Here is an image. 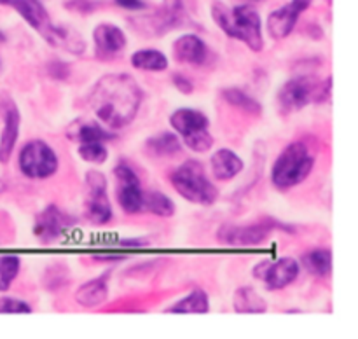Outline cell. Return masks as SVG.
<instances>
[{
  "label": "cell",
  "instance_id": "5b68a950",
  "mask_svg": "<svg viewBox=\"0 0 358 339\" xmlns=\"http://www.w3.org/2000/svg\"><path fill=\"white\" fill-rule=\"evenodd\" d=\"M170 182L182 198L194 205L210 206L217 201L219 196V191L199 161H185L177 170L171 171Z\"/></svg>",
  "mask_w": 358,
  "mask_h": 339
},
{
  "label": "cell",
  "instance_id": "836d02e7",
  "mask_svg": "<svg viewBox=\"0 0 358 339\" xmlns=\"http://www.w3.org/2000/svg\"><path fill=\"white\" fill-rule=\"evenodd\" d=\"M65 7L77 14H90L91 10L96 9V3L90 2V0H70L65 3Z\"/></svg>",
  "mask_w": 358,
  "mask_h": 339
},
{
  "label": "cell",
  "instance_id": "1f68e13d",
  "mask_svg": "<svg viewBox=\"0 0 358 339\" xmlns=\"http://www.w3.org/2000/svg\"><path fill=\"white\" fill-rule=\"evenodd\" d=\"M79 156L83 157L84 161L93 164H103L105 161L108 159V150L107 147L103 145V142H90V143H83L79 147Z\"/></svg>",
  "mask_w": 358,
  "mask_h": 339
},
{
  "label": "cell",
  "instance_id": "ab89813d",
  "mask_svg": "<svg viewBox=\"0 0 358 339\" xmlns=\"http://www.w3.org/2000/svg\"><path fill=\"white\" fill-rule=\"evenodd\" d=\"M10 0H0V6H9Z\"/></svg>",
  "mask_w": 358,
  "mask_h": 339
},
{
  "label": "cell",
  "instance_id": "e575fe53",
  "mask_svg": "<svg viewBox=\"0 0 358 339\" xmlns=\"http://www.w3.org/2000/svg\"><path fill=\"white\" fill-rule=\"evenodd\" d=\"M171 80H173V86L177 87L180 93L191 94L192 91H194V86H192L191 79H187V77L182 75V73H175V75L171 77Z\"/></svg>",
  "mask_w": 358,
  "mask_h": 339
},
{
  "label": "cell",
  "instance_id": "52a82bcc",
  "mask_svg": "<svg viewBox=\"0 0 358 339\" xmlns=\"http://www.w3.org/2000/svg\"><path fill=\"white\" fill-rule=\"evenodd\" d=\"M17 164L24 177L34 178V180H44L58 171L59 159L55 149L44 140H31V142L24 143V147L21 149Z\"/></svg>",
  "mask_w": 358,
  "mask_h": 339
},
{
  "label": "cell",
  "instance_id": "4fadbf2b",
  "mask_svg": "<svg viewBox=\"0 0 358 339\" xmlns=\"http://www.w3.org/2000/svg\"><path fill=\"white\" fill-rule=\"evenodd\" d=\"M94 41V55L98 59L103 62H110L115 59L128 45V38L126 34L112 23H101L94 28L93 31Z\"/></svg>",
  "mask_w": 358,
  "mask_h": 339
},
{
  "label": "cell",
  "instance_id": "30bf717a",
  "mask_svg": "<svg viewBox=\"0 0 358 339\" xmlns=\"http://www.w3.org/2000/svg\"><path fill=\"white\" fill-rule=\"evenodd\" d=\"M299 262L292 257H280L276 261H261L254 268V278L264 282L268 290H282L296 282L299 276Z\"/></svg>",
  "mask_w": 358,
  "mask_h": 339
},
{
  "label": "cell",
  "instance_id": "e0dca14e",
  "mask_svg": "<svg viewBox=\"0 0 358 339\" xmlns=\"http://www.w3.org/2000/svg\"><path fill=\"white\" fill-rule=\"evenodd\" d=\"M173 56L180 63L203 65L208 58V48L201 37L194 34H185L173 42Z\"/></svg>",
  "mask_w": 358,
  "mask_h": 339
},
{
  "label": "cell",
  "instance_id": "4316f807",
  "mask_svg": "<svg viewBox=\"0 0 358 339\" xmlns=\"http://www.w3.org/2000/svg\"><path fill=\"white\" fill-rule=\"evenodd\" d=\"M222 98L229 105L247 112V114H262V105L259 103L254 96H250V94L245 93L243 89H240V87H226V89H222Z\"/></svg>",
  "mask_w": 358,
  "mask_h": 339
},
{
  "label": "cell",
  "instance_id": "8fae6325",
  "mask_svg": "<svg viewBox=\"0 0 358 339\" xmlns=\"http://www.w3.org/2000/svg\"><path fill=\"white\" fill-rule=\"evenodd\" d=\"M115 180H117V201L122 212L128 215L143 212V189L138 175L126 163H119L114 168Z\"/></svg>",
  "mask_w": 358,
  "mask_h": 339
},
{
  "label": "cell",
  "instance_id": "d4e9b609",
  "mask_svg": "<svg viewBox=\"0 0 358 339\" xmlns=\"http://www.w3.org/2000/svg\"><path fill=\"white\" fill-rule=\"evenodd\" d=\"M303 266L310 275L325 278L332 271V252L329 248H313L303 255Z\"/></svg>",
  "mask_w": 358,
  "mask_h": 339
},
{
  "label": "cell",
  "instance_id": "d6a6232c",
  "mask_svg": "<svg viewBox=\"0 0 358 339\" xmlns=\"http://www.w3.org/2000/svg\"><path fill=\"white\" fill-rule=\"evenodd\" d=\"M0 313L7 315H24L31 313V306L27 301L16 297H0Z\"/></svg>",
  "mask_w": 358,
  "mask_h": 339
},
{
  "label": "cell",
  "instance_id": "74e56055",
  "mask_svg": "<svg viewBox=\"0 0 358 339\" xmlns=\"http://www.w3.org/2000/svg\"><path fill=\"white\" fill-rule=\"evenodd\" d=\"M122 247H145L149 241L142 240V238H129V240H121Z\"/></svg>",
  "mask_w": 358,
  "mask_h": 339
},
{
  "label": "cell",
  "instance_id": "484cf974",
  "mask_svg": "<svg viewBox=\"0 0 358 339\" xmlns=\"http://www.w3.org/2000/svg\"><path fill=\"white\" fill-rule=\"evenodd\" d=\"M210 311V297L205 290L194 289L180 299L178 303H175L173 306H170L166 310V313H208Z\"/></svg>",
  "mask_w": 358,
  "mask_h": 339
},
{
  "label": "cell",
  "instance_id": "603a6c76",
  "mask_svg": "<svg viewBox=\"0 0 358 339\" xmlns=\"http://www.w3.org/2000/svg\"><path fill=\"white\" fill-rule=\"evenodd\" d=\"M233 308L236 313H266L268 303L254 287H240L233 296Z\"/></svg>",
  "mask_w": 358,
  "mask_h": 339
},
{
  "label": "cell",
  "instance_id": "f35d334b",
  "mask_svg": "<svg viewBox=\"0 0 358 339\" xmlns=\"http://www.w3.org/2000/svg\"><path fill=\"white\" fill-rule=\"evenodd\" d=\"M3 191H6V184H3V182H2V178H0V194H2Z\"/></svg>",
  "mask_w": 358,
  "mask_h": 339
},
{
  "label": "cell",
  "instance_id": "ffe728a7",
  "mask_svg": "<svg viewBox=\"0 0 358 339\" xmlns=\"http://www.w3.org/2000/svg\"><path fill=\"white\" fill-rule=\"evenodd\" d=\"M9 6L14 7L17 14L41 35L51 27L49 14L41 0H10Z\"/></svg>",
  "mask_w": 358,
  "mask_h": 339
},
{
  "label": "cell",
  "instance_id": "3957f363",
  "mask_svg": "<svg viewBox=\"0 0 358 339\" xmlns=\"http://www.w3.org/2000/svg\"><path fill=\"white\" fill-rule=\"evenodd\" d=\"M315 156L304 142H294L280 152L271 168V182L276 189L296 187L310 177Z\"/></svg>",
  "mask_w": 358,
  "mask_h": 339
},
{
  "label": "cell",
  "instance_id": "9a60e30c",
  "mask_svg": "<svg viewBox=\"0 0 358 339\" xmlns=\"http://www.w3.org/2000/svg\"><path fill=\"white\" fill-rule=\"evenodd\" d=\"M185 23H189V20L184 2L182 0H163V7L150 20L149 31L154 35H163L175 28H182Z\"/></svg>",
  "mask_w": 358,
  "mask_h": 339
},
{
  "label": "cell",
  "instance_id": "9c48e42d",
  "mask_svg": "<svg viewBox=\"0 0 358 339\" xmlns=\"http://www.w3.org/2000/svg\"><path fill=\"white\" fill-rule=\"evenodd\" d=\"M86 180V215L94 224H108L112 220V206L107 196V177L98 170H90L84 177Z\"/></svg>",
  "mask_w": 358,
  "mask_h": 339
},
{
  "label": "cell",
  "instance_id": "4dcf8cb0",
  "mask_svg": "<svg viewBox=\"0 0 358 339\" xmlns=\"http://www.w3.org/2000/svg\"><path fill=\"white\" fill-rule=\"evenodd\" d=\"M42 283L48 290H58L59 287L69 283V269L62 264L49 266L42 276Z\"/></svg>",
  "mask_w": 358,
  "mask_h": 339
},
{
  "label": "cell",
  "instance_id": "83f0119b",
  "mask_svg": "<svg viewBox=\"0 0 358 339\" xmlns=\"http://www.w3.org/2000/svg\"><path fill=\"white\" fill-rule=\"evenodd\" d=\"M143 210L157 217H171L175 213V203L159 191L143 192Z\"/></svg>",
  "mask_w": 358,
  "mask_h": 339
},
{
  "label": "cell",
  "instance_id": "d6986e66",
  "mask_svg": "<svg viewBox=\"0 0 358 339\" xmlns=\"http://www.w3.org/2000/svg\"><path fill=\"white\" fill-rule=\"evenodd\" d=\"M42 37L48 41L49 45L65 49L70 55H83L86 51V41L83 38V35L69 27H56L51 23V27L42 34Z\"/></svg>",
  "mask_w": 358,
  "mask_h": 339
},
{
  "label": "cell",
  "instance_id": "6da1fadb",
  "mask_svg": "<svg viewBox=\"0 0 358 339\" xmlns=\"http://www.w3.org/2000/svg\"><path fill=\"white\" fill-rule=\"evenodd\" d=\"M143 101L140 84L129 73H108L98 79L87 96L91 110L108 128L131 124Z\"/></svg>",
  "mask_w": 358,
  "mask_h": 339
},
{
  "label": "cell",
  "instance_id": "7c38bea8",
  "mask_svg": "<svg viewBox=\"0 0 358 339\" xmlns=\"http://www.w3.org/2000/svg\"><path fill=\"white\" fill-rule=\"evenodd\" d=\"M311 0H292V2L285 3L280 9L273 10L268 16L266 21V27H268L269 35H271L275 41H282L287 38L296 28L299 16L304 10L310 7Z\"/></svg>",
  "mask_w": 358,
  "mask_h": 339
},
{
  "label": "cell",
  "instance_id": "60d3db41",
  "mask_svg": "<svg viewBox=\"0 0 358 339\" xmlns=\"http://www.w3.org/2000/svg\"><path fill=\"white\" fill-rule=\"evenodd\" d=\"M3 41H6V35H3L2 31H0V42H3Z\"/></svg>",
  "mask_w": 358,
  "mask_h": 339
},
{
  "label": "cell",
  "instance_id": "44dd1931",
  "mask_svg": "<svg viewBox=\"0 0 358 339\" xmlns=\"http://www.w3.org/2000/svg\"><path fill=\"white\" fill-rule=\"evenodd\" d=\"M108 297V283L105 276L83 283L76 292V301L84 308L100 306Z\"/></svg>",
  "mask_w": 358,
  "mask_h": 339
},
{
  "label": "cell",
  "instance_id": "cb8c5ba5",
  "mask_svg": "<svg viewBox=\"0 0 358 339\" xmlns=\"http://www.w3.org/2000/svg\"><path fill=\"white\" fill-rule=\"evenodd\" d=\"M131 65L138 70H145V72H163L168 68V58L159 49L145 48L133 52Z\"/></svg>",
  "mask_w": 358,
  "mask_h": 339
},
{
  "label": "cell",
  "instance_id": "f1b7e54d",
  "mask_svg": "<svg viewBox=\"0 0 358 339\" xmlns=\"http://www.w3.org/2000/svg\"><path fill=\"white\" fill-rule=\"evenodd\" d=\"M21 261L17 255H0V292L10 289L20 273Z\"/></svg>",
  "mask_w": 358,
  "mask_h": 339
},
{
  "label": "cell",
  "instance_id": "277c9868",
  "mask_svg": "<svg viewBox=\"0 0 358 339\" xmlns=\"http://www.w3.org/2000/svg\"><path fill=\"white\" fill-rule=\"evenodd\" d=\"M332 79H317L311 75H299L289 79L278 91V105L283 114L303 110L310 103H324L329 100Z\"/></svg>",
  "mask_w": 358,
  "mask_h": 339
},
{
  "label": "cell",
  "instance_id": "7402d4cb",
  "mask_svg": "<svg viewBox=\"0 0 358 339\" xmlns=\"http://www.w3.org/2000/svg\"><path fill=\"white\" fill-rule=\"evenodd\" d=\"M182 150L178 135L170 131L157 133L145 140V152L152 157H171Z\"/></svg>",
  "mask_w": 358,
  "mask_h": 339
},
{
  "label": "cell",
  "instance_id": "8d00e7d4",
  "mask_svg": "<svg viewBox=\"0 0 358 339\" xmlns=\"http://www.w3.org/2000/svg\"><path fill=\"white\" fill-rule=\"evenodd\" d=\"M93 259H94V261H100V262H119V261H124L126 255H114V254L103 255V254H100V255H93Z\"/></svg>",
  "mask_w": 358,
  "mask_h": 339
},
{
  "label": "cell",
  "instance_id": "b9f144b4",
  "mask_svg": "<svg viewBox=\"0 0 358 339\" xmlns=\"http://www.w3.org/2000/svg\"><path fill=\"white\" fill-rule=\"evenodd\" d=\"M248 2H261V0H248Z\"/></svg>",
  "mask_w": 358,
  "mask_h": 339
},
{
  "label": "cell",
  "instance_id": "ba28073f",
  "mask_svg": "<svg viewBox=\"0 0 358 339\" xmlns=\"http://www.w3.org/2000/svg\"><path fill=\"white\" fill-rule=\"evenodd\" d=\"M275 229H283L294 233L290 226H283L280 220H259L250 226H224L219 231V240L226 245H238V247H254L269 238Z\"/></svg>",
  "mask_w": 358,
  "mask_h": 339
},
{
  "label": "cell",
  "instance_id": "ac0fdd59",
  "mask_svg": "<svg viewBox=\"0 0 358 339\" xmlns=\"http://www.w3.org/2000/svg\"><path fill=\"white\" fill-rule=\"evenodd\" d=\"M243 159L234 150L227 149V147L215 150L212 157H210V168H212V173L217 180L226 182L238 177L243 171Z\"/></svg>",
  "mask_w": 358,
  "mask_h": 339
},
{
  "label": "cell",
  "instance_id": "7a4b0ae2",
  "mask_svg": "<svg viewBox=\"0 0 358 339\" xmlns=\"http://www.w3.org/2000/svg\"><path fill=\"white\" fill-rule=\"evenodd\" d=\"M212 17L217 27L231 38L243 42L254 52L264 49L262 21L257 10L250 6L227 7L215 2L212 6Z\"/></svg>",
  "mask_w": 358,
  "mask_h": 339
},
{
  "label": "cell",
  "instance_id": "5bb4252c",
  "mask_svg": "<svg viewBox=\"0 0 358 339\" xmlns=\"http://www.w3.org/2000/svg\"><path fill=\"white\" fill-rule=\"evenodd\" d=\"M70 217L65 215L56 205H48L37 217L34 224V234L42 243H51L69 231Z\"/></svg>",
  "mask_w": 358,
  "mask_h": 339
},
{
  "label": "cell",
  "instance_id": "8992f818",
  "mask_svg": "<svg viewBox=\"0 0 358 339\" xmlns=\"http://www.w3.org/2000/svg\"><path fill=\"white\" fill-rule=\"evenodd\" d=\"M170 124L182 142L194 152H208L213 147V136L208 131L210 119L196 108L182 107L170 115Z\"/></svg>",
  "mask_w": 358,
  "mask_h": 339
},
{
  "label": "cell",
  "instance_id": "f546056e",
  "mask_svg": "<svg viewBox=\"0 0 358 339\" xmlns=\"http://www.w3.org/2000/svg\"><path fill=\"white\" fill-rule=\"evenodd\" d=\"M114 133L108 131V129L101 128L100 124H94V122H86V124H80L76 131V140H79L80 143H90V142H107V140L114 138Z\"/></svg>",
  "mask_w": 358,
  "mask_h": 339
},
{
  "label": "cell",
  "instance_id": "d590c367",
  "mask_svg": "<svg viewBox=\"0 0 358 339\" xmlns=\"http://www.w3.org/2000/svg\"><path fill=\"white\" fill-rule=\"evenodd\" d=\"M119 7L128 10H143L147 9V3L143 0H114Z\"/></svg>",
  "mask_w": 358,
  "mask_h": 339
},
{
  "label": "cell",
  "instance_id": "2e32d148",
  "mask_svg": "<svg viewBox=\"0 0 358 339\" xmlns=\"http://www.w3.org/2000/svg\"><path fill=\"white\" fill-rule=\"evenodd\" d=\"M20 108L16 107L13 100H9L3 107V128L2 133H0V163L2 164H7L10 161L14 147H16L17 138H20Z\"/></svg>",
  "mask_w": 358,
  "mask_h": 339
}]
</instances>
